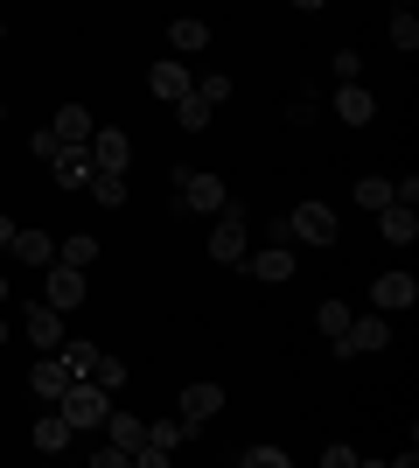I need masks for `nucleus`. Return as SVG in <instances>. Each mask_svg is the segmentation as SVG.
<instances>
[{"label":"nucleus","instance_id":"1","mask_svg":"<svg viewBox=\"0 0 419 468\" xmlns=\"http://www.w3.org/2000/svg\"><path fill=\"white\" fill-rule=\"evenodd\" d=\"M57 412L70 420V433H99L105 427V412H112V391L99 385V378H70L57 399Z\"/></svg>","mask_w":419,"mask_h":468},{"label":"nucleus","instance_id":"2","mask_svg":"<svg viewBox=\"0 0 419 468\" xmlns=\"http://www.w3.org/2000/svg\"><path fill=\"white\" fill-rule=\"evenodd\" d=\"M273 231H279V245H336L342 224H336V210H329V203H300L294 217H279Z\"/></svg>","mask_w":419,"mask_h":468},{"label":"nucleus","instance_id":"3","mask_svg":"<svg viewBox=\"0 0 419 468\" xmlns=\"http://www.w3.org/2000/svg\"><path fill=\"white\" fill-rule=\"evenodd\" d=\"M175 203L189 217H217L224 203H231V189H224V176H210V168H189V176H175Z\"/></svg>","mask_w":419,"mask_h":468},{"label":"nucleus","instance_id":"4","mask_svg":"<svg viewBox=\"0 0 419 468\" xmlns=\"http://www.w3.org/2000/svg\"><path fill=\"white\" fill-rule=\"evenodd\" d=\"M42 301H49L57 314L84 308V273H78V266H63V259H49V266H42Z\"/></svg>","mask_w":419,"mask_h":468},{"label":"nucleus","instance_id":"5","mask_svg":"<svg viewBox=\"0 0 419 468\" xmlns=\"http://www.w3.org/2000/svg\"><path fill=\"white\" fill-rule=\"evenodd\" d=\"M210 259H217V266H245V210H231V203L217 210V231H210Z\"/></svg>","mask_w":419,"mask_h":468},{"label":"nucleus","instance_id":"6","mask_svg":"<svg viewBox=\"0 0 419 468\" xmlns=\"http://www.w3.org/2000/svg\"><path fill=\"white\" fill-rule=\"evenodd\" d=\"M21 329H28V343H36L42 356L63 350V314L49 308V301H28V308H21Z\"/></svg>","mask_w":419,"mask_h":468},{"label":"nucleus","instance_id":"7","mask_svg":"<svg viewBox=\"0 0 419 468\" xmlns=\"http://www.w3.org/2000/svg\"><path fill=\"white\" fill-rule=\"evenodd\" d=\"M413 301H419L413 273H378V280H371V308H378V314H405Z\"/></svg>","mask_w":419,"mask_h":468},{"label":"nucleus","instance_id":"8","mask_svg":"<svg viewBox=\"0 0 419 468\" xmlns=\"http://www.w3.org/2000/svg\"><path fill=\"white\" fill-rule=\"evenodd\" d=\"M49 176H57V189H63V196H78V189H91L99 161H91V147H63V154L49 161Z\"/></svg>","mask_w":419,"mask_h":468},{"label":"nucleus","instance_id":"9","mask_svg":"<svg viewBox=\"0 0 419 468\" xmlns=\"http://www.w3.org/2000/svg\"><path fill=\"white\" fill-rule=\"evenodd\" d=\"M245 273L266 280V287H279V280H294V245H266V252H245Z\"/></svg>","mask_w":419,"mask_h":468},{"label":"nucleus","instance_id":"10","mask_svg":"<svg viewBox=\"0 0 419 468\" xmlns=\"http://www.w3.org/2000/svg\"><path fill=\"white\" fill-rule=\"evenodd\" d=\"M189 84H196V78H189V57H161L154 70H147V91H154L161 105H175V98L189 91Z\"/></svg>","mask_w":419,"mask_h":468},{"label":"nucleus","instance_id":"11","mask_svg":"<svg viewBox=\"0 0 419 468\" xmlns=\"http://www.w3.org/2000/svg\"><path fill=\"white\" fill-rule=\"evenodd\" d=\"M217 412H224V385H210V378H203V385H182V420H189V427H210Z\"/></svg>","mask_w":419,"mask_h":468},{"label":"nucleus","instance_id":"12","mask_svg":"<svg viewBox=\"0 0 419 468\" xmlns=\"http://www.w3.org/2000/svg\"><path fill=\"white\" fill-rule=\"evenodd\" d=\"M342 343H350V356H363V350H384V343H392V322H384V314H350Z\"/></svg>","mask_w":419,"mask_h":468},{"label":"nucleus","instance_id":"13","mask_svg":"<svg viewBox=\"0 0 419 468\" xmlns=\"http://www.w3.org/2000/svg\"><path fill=\"white\" fill-rule=\"evenodd\" d=\"M336 119H342V126H371V119H378V98L363 91V78L336 84Z\"/></svg>","mask_w":419,"mask_h":468},{"label":"nucleus","instance_id":"14","mask_svg":"<svg viewBox=\"0 0 419 468\" xmlns=\"http://www.w3.org/2000/svg\"><path fill=\"white\" fill-rule=\"evenodd\" d=\"M168 49H175V57H203V49H210V21L175 15V21H168Z\"/></svg>","mask_w":419,"mask_h":468},{"label":"nucleus","instance_id":"15","mask_svg":"<svg viewBox=\"0 0 419 468\" xmlns=\"http://www.w3.org/2000/svg\"><path fill=\"white\" fill-rule=\"evenodd\" d=\"M84 147H91V161H99V168H126V161H133V140H126L120 126H99Z\"/></svg>","mask_w":419,"mask_h":468},{"label":"nucleus","instance_id":"16","mask_svg":"<svg viewBox=\"0 0 419 468\" xmlns=\"http://www.w3.org/2000/svg\"><path fill=\"white\" fill-rule=\"evenodd\" d=\"M7 252H15V266H36V273H42V266L57 259V238H49V231H28V224H21Z\"/></svg>","mask_w":419,"mask_h":468},{"label":"nucleus","instance_id":"17","mask_svg":"<svg viewBox=\"0 0 419 468\" xmlns=\"http://www.w3.org/2000/svg\"><path fill=\"white\" fill-rule=\"evenodd\" d=\"M378 231H384V245H413V238H419V210H413V203H384Z\"/></svg>","mask_w":419,"mask_h":468},{"label":"nucleus","instance_id":"18","mask_svg":"<svg viewBox=\"0 0 419 468\" xmlns=\"http://www.w3.org/2000/svg\"><path fill=\"white\" fill-rule=\"evenodd\" d=\"M49 133H57V140H63V147H84V140L99 133V119L84 112V105H63V112H57V119H49Z\"/></svg>","mask_w":419,"mask_h":468},{"label":"nucleus","instance_id":"19","mask_svg":"<svg viewBox=\"0 0 419 468\" xmlns=\"http://www.w3.org/2000/svg\"><path fill=\"white\" fill-rule=\"evenodd\" d=\"M63 385H70V371H63L57 356H36V371H28V391H36V399H49V406H57V399H63Z\"/></svg>","mask_w":419,"mask_h":468},{"label":"nucleus","instance_id":"20","mask_svg":"<svg viewBox=\"0 0 419 468\" xmlns=\"http://www.w3.org/2000/svg\"><path fill=\"white\" fill-rule=\"evenodd\" d=\"M196 433L203 427H189V420H154V427H147V448H161L168 462H175V448H182V441H196Z\"/></svg>","mask_w":419,"mask_h":468},{"label":"nucleus","instance_id":"21","mask_svg":"<svg viewBox=\"0 0 419 468\" xmlns=\"http://www.w3.org/2000/svg\"><path fill=\"white\" fill-rule=\"evenodd\" d=\"M105 441H112V448H126V454H133L140 441H147V420H133V412H105Z\"/></svg>","mask_w":419,"mask_h":468},{"label":"nucleus","instance_id":"22","mask_svg":"<svg viewBox=\"0 0 419 468\" xmlns=\"http://www.w3.org/2000/svg\"><path fill=\"white\" fill-rule=\"evenodd\" d=\"M57 259H63V266H78V273H91V266H99V238H91V231H70L57 245Z\"/></svg>","mask_w":419,"mask_h":468},{"label":"nucleus","instance_id":"23","mask_svg":"<svg viewBox=\"0 0 419 468\" xmlns=\"http://www.w3.org/2000/svg\"><path fill=\"white\" fill-rule=\"evenodd\" d=\"M28 441H36L42 454H63V448H70V420H63V412H42V420H36V433H28Z\"/></svg>","mask_w":419,"mask_h":468},{"label":"nucleus","instance_id":"24","mask_svg":"<svg viewBox=\"0 0 419 468\" xmlns=\"http://www.w3.org/2000/svg\"><path fill=\"white\" fill-rule=\"evenodd\" d=\"M210 112H217V105H210V98H196V84H189V91L175 98V119H182V133H203V126H210Z\"/></svg>","mask_w":419,"mask_h":468},{"label":"nucleus","instance_id":"25","mask_svg":"<svg viewBox=\"0 0 419 468\" xmlns=\"http://www.w3.org/2000/svg\"><path fill=\"white\" fill-rule=\"evenodd\" d=\"M57 364H63V371H70V378H91V364H99V343H78V335H63Z\"/></svg>","mask_w":419,"mask_h":468},{"label":"nucleus","instance_id":"26","mask_svg":"<svg viewBox=\"0 0 419 468\" xmlns=\"http://www.w3.org/2000/svg\"><path fill=\"white\" fill-rule=\"evenodd\" d=\"M91 196H99L105 210H120L126 203V168H99V176H91Z\"/></svg>","mask_w":419,"mask_h":468},{"label":"nucleus","instance_id":"27","mask_svg":"<svg viewBox=\"0 0 419 468\" xmlns=\"http://www.w3.org/2000/svg\"><path fill=\"white\" fill-rule=\"evenodd\" d=\"M315 329L321 335H342V329H350V301H321V308H315Z\"/></svg>","mask_w":419,"mask_h":468},{"label":"nucleus","instance_id":"28","mask_svg":"<svg viewBox=\"0 0 419 468\" xmlns=\"http://www.w3.org/2000/svg\"><path fill=\"white\" fill-rule=\"evenodd\" d=\"M357 203H363L371 217H378L384 203H392V182H384V176H363V182H357Z\"/></svg>","mask_w":419,"mask_h":468},{"label":"nucleus","instance_id":"29","mask_svg":"<svg viewBox=\"0 0 419 468\" xmlns=\"http://www.w3.org/2000/svg\"><path fill=\"white\" fill-rule=\"evenodd\" d=\"M392 49H399V57H413V49H419V21L405 15V7L392 15Z\"/></svg>","mask_w":419,"mask_h":468},{"label":"nucleus","instance_id":"30","mask_svg":"<svg viewBox=\"0 0 419 468\" xmlns=\"http://www.w3.org/2000/svg\"><path fill=\"white\" fill-rule=\"evenodd\" d=\"M91 378H99L105 391H126V364H120V356H105V350H99V364H91Z\"/></svg>","mask_w":419,"mask_h":468},{"label":"nucleus","instance_id":"31","mask_svg":"<svg viewBox=\"0 0 419 468\" xmlns=\"http://www.w3.org/2000/svg\"><path fill=\"white\" fill-rule=\"evenodd\" d=\"M238 462L245 468H294V454H287V448H245Z\"/></svg>","mask_w":419,"mask_h":468},{"label":"nucleus","instance_id":"32","mask_svg":"<svg viewBox=\"0 0 419 468\" xmlns=\"http://www.w3.org/2000/svg\"><path fill=\"white\" fill-rule=\"evenodd\" d=\"M196 98H210V105H224V98H231V78H224V70H210V78H196Z\"/></svg>","mask_w":419,"mask_h":468},{"label":"nucleus","instance_id":"33","mask_svg":"<svg viewBox=\"0 0 419 468\" xmlns=\"http://www.w3.org/2000/svg\"><path fill=\"white\" fill-rule=\"evenodd\" d=\"M363 78V57L357 49H336V84H357Z\"/></svg>","mask_w":419,"mask_h":468},{"label":"nucleus","instance_id":"34","mask_svg":"<svg viewBox=\"0 0 419 468\" xmlns=\"http://www.w3.org/2000/svg\"><path fill=\"white\" fill-rule=\"evenodd\" d=\"M28 154H36V161H57V154H63V140H57V133H49V126H42V133H36V140H28Z\"/></svg>","mask_w":419,"mask_h":468},{"label":"nucleus","instance_id":"35","mask_svg":"<svg viewBox=\"0 0 419 468\" xmlns=\"http://www.w3.org/2000/svg\"><path fill=\"white\" fill-rule=\"evenodd\" d=\"M91 462H99V468H126V462H133V454H126V448H112V441H105V448H91Z\"/></svg>","mask_w":419,"mask_h":468},{"label":"nucleus","instance_id":"36","mask_svg":"<svg viewBox=\"0 0 419 468\" xmlns=\"http://www.w3.org/2000/svg\"><path fill=\"white\" fill-rule=\"evenodd\" d=\"M392 203H413V210H419V176H399V182H392Z\"/></svg>","mask_w":419,"mask_h":468},{"label":"nucleus","instance_id":"37","mask_svg":"<svg viewBox=\"0 0 419 468\" xmlns=\"http://www.w3.org/2000/svg\"><path fill=\"white\" fill-rule=\"evenodd\" d=\"M321 468H357V448H321Z\"/></svg>","mask_w":419,"mask_h":468},{"label":"nucleus","instance_id":"38","mask_svg":"<svg viewBox=\"0 0 419 468\" xmlns=\"http://www.w3.org/2000/svg\"><path fill=\"white\" fill-rule=\"evenodd\" d=\"M15 231H21V224H15V217H7V210H0V252L15 245Z\"/></svg>","mask_w":419,"mask_h":468},{"label":"nucleus","instance_id":"39","mask_svg":"<svg viewBox=\"0 0 419 468\" xmlns=\"http://www.w3.org/2000/svg\"><path fill=\"white\" fill-rule=\"evenodd\" d=\"M294 7H300V15H315V7H329V0H294Z\"/></svg>","mask_w":419,"mask_h":468},{"label":"nucleus","instance_id":"40","mask_svg":"<svg viewBox=\"0 0 419 468\" xmlns=\"http://www.w3.org/2000/svg\"><path fill=\"white\" fill-rule=\"evenodd\" d=\"M7 335H15V329H7V308H0V343H7Z\"/></svg>","mask_w":419,"mask_h":468},{"label":"nucleus","instance_id":"41","mask_svg":"<svg viewBox=\"0 0 419 468\" xmlns=\"http://www.w3.org/2000/svg\"><path fill=\"white\" fill-rule=\"evenodd\" d=\"M0 308H7V273H0Z\"/></svg>","mask_w":419,"mask_h":468},{"label":"nucleus","instance_id":"42","mask_svg":"<svg viewBox=\"0 0 419 468\" xmlns=\"http://www.w3.org/2000/svg\"><path fill=\"white\" fill-rule=\"evenodd\" d=\"M0 42H7V21H0Z\"/></svg>","mask_w":419,"mask_h":468},{"label":"nucleus","instance_id":"43","mask_svg":"<svg viewBox=\"0 0 419 468\" xmlns=\"http://www.w3.org/2000/svg\"><path fill=\"white\" fill-rule=\"evenodd\" d=\"M0 119H7V105H0Z\"/></svg>","mask_w":419,"mask_h":468}]
</instances>
